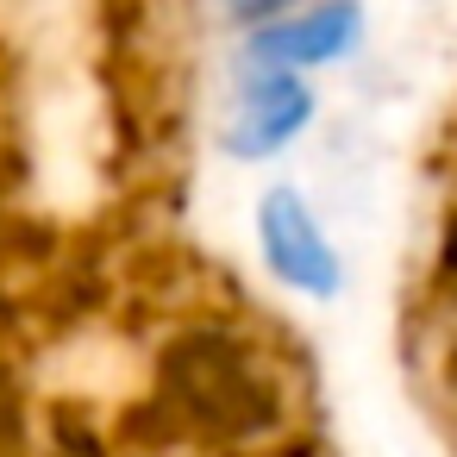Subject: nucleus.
<instances>
[{"mask_svg": "<svg viewBox=\"0 0 457 457\" xmlns=\"http://www.w3.org/2000/svg\"><path fill=\"white\" fill-rule=\"evenodd\" d=\"M151 413L188 445L245 451L288 426V388L251 332L226 320H188L157 351Z\"/></svg>", "mask_w": 457, "mask_h": 457, "instance_id": "nucleus-1", "label": "nucleus"}, {"mask_svg": "<svg viewBox=\"0 0 457 457\" xmlns=\"http://www.w3.org/2000/svg\"><path fill=\"white\" fill-rule=\"evenodd\" d=\"M438 276L457 288V213L445 220V238H438Z\"/></svg>", "mask_w": 457, "mask_h": 457, "instance_id": "nucleus-7", "label": "nucleus"}, {"mask_svg": "<svg viewBox=\"0 0 457 457\" xmlns=\"http://www.w3.org/2000/svg\"><path fill=\"white\" fill-rule=\"evenodd\" d=\"M20 445H26V395L13 370L0 363V457H20Z\"/></svg>", "mask_w": 457, "mask_h": 457, "instance_id": "nucleus-6", "label": "nucleus"}, {"mask_svg": "<svg viewBox=\"0 0 457 457\" xmlns=\"http://www.w3.org/2000/svg\"><path fill=\"white\" fill-rule=\"evenodd\" d=\"M320 113V95L307 76H257L245 70L232 88V107L220 120V145L245 163H263L276 151H288Z\"/></svg>", "mask_w": 457, "mask_h": 457, "instance_id": "nucleus-4", "label": "nucleus"}, {"mask_svg": "<svg viewBox=\"0 0 457 457\" xmlns=\"http://www.w3.org/2000/svg\"><path fill=\"white\" fill-rule=\"evenodd\" d=\"M201 7H207L213 20H226V26H238V32L251 38V32H263V26H276V20H288V13H301V7H313V0H201Z\"/></svg>", "mask_w": 457, "mask_h": 457, "instance_id": "nucleus-5", "label": "nucleus"}, {"mask_svg": "<svg viewBox=\"0 0 457 457\" xmlns=\"http://www.w3.org/2000/svg\"><path fill=\"white\" fill-rule=\"evenodd\" d=\"M257 251H263V270L288 295L332 301L345 288V257L326 238V226H320V213L307 207L301 188H270L257 201Z\"/></svg>", "mask_w": 457, "mask_h": 457, "instance_id": "nucleus-3", "label": "nucleus"}, {"mask_svg": "<svg viewBox=\"0 0 457 457\" xmlns=\"http://www.w3.org/2000/svg\"><path fill=\"white\" fill-rule=\"evenodd\" d=\"M370 32V13L363 0H313V7L251 32L238 45V70H257V76H313V70H332L345 57H357Z\"/></svg>", "mask_w": 457, "mask_h": 457, "instance_id": "nucleus-2", "label": "nucleus"}]
</instances>
